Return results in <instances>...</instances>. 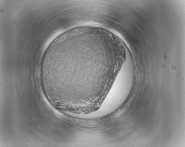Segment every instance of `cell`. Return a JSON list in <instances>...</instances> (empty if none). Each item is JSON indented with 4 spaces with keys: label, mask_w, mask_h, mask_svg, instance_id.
<instances>
[{
    "label": "cell",
    "mask_w": 185,
    "mask_h": 147,
    "mask_svg": "<svg viewBox=\"0 0 185 147\" xmlns=\"http://www.w3.org/2000/svg\"><path fill=\"white\" fill-rule=\"evenodd\" d=\"M129 58H126L115 78L112 86L103 102L108 107L114 108L121 104L124 100L122 98V90L125 86H131L134 78V71Z\"/></svg>",
    "instance_id": "cell-2"
},
{
    "label": "cell",
    "mask_w": 185,
    "mask_h": 147,
    "mask_svg": "<svg viewBox=\"0 0 185 147\" xmlns=\"http://www.w3.org/2000/svg\"><path fill=\"white\" fill-rule=\"evenodd\" d=\"M106 69L74 39L59 36L44 52L40 78L54 94L73 103L103 84L102 71Z\"/></svg>",
    "instance_id": "cell-1"
}]
</instances>
